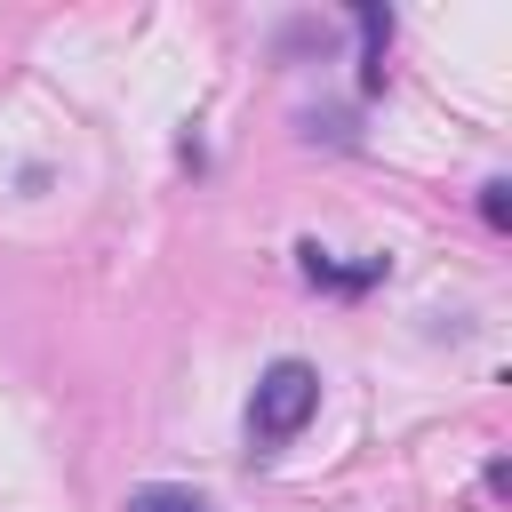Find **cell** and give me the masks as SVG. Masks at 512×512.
Here are the masks:
<instances>
[{"mask_svg": "<svg viewBox=\"0 0 512 512\" xmlns=\"http://www.w3.org/2000/svg\"><path fill=\"white\" fill-rule=\"evenodd\" d=\"M320 416V368L312 360H272L248 392V440L256 448H288L304 424Z\"/></svg>", "mask_w": 512, "mask_h": 512, "instance_id": "1", "label": "cell"}, {"mask_svg": "<svg viewBox=\"0 0 512 512\" xmlns=\"http://www.w3.org/2000/svg\"><path fill=\"white\" fill-rule=\"evenodd\" d=\"M352 24H360V40H368V72H360V80H368V88H384V48H392V16H384L376 0H360V8H352Z\"/></svg>", "mask_w": 512, "mask_h": 512, "instance_id": "3", "label": "cell"}, {"mask_svg": "<svg viewBox=\"0 0 512 512\" xmlns=\"http://www.w3.org/2000/svg\"><path fill=\"white\" fill-rule=\"evenodd\" d=\"M504 192H512V184H480V216H488V224H512V200H504Z\"/></svg>", "mask_w": 512, "mask_h": 512, "instance_id": "5", "label": "cell"}, {"mask_svg": "<svg viewBox=\"0 0 512 512\" xmlns=\"http://www.w3.org/2000/svg\"><path fill=\"white\" fill-rule=\"evenodd\" d=\"M120 512H208L200 488H176V480H152V488H128Z\"/></svg>", "mask_w": 512, "mask_h": 512, "instance_id": "4", "label": "cell"}, {"mask_svg": "<svg viewBox=\"0 0 512 512\" xmlns=\"http://www.w3.org/2000/svg\"><path fill=\"white\" fill-rule=\"evenodd\" d=\"M296 264H304V280H320V288H376V280H384V256H368V264H328L320 240H296Z\"/></svg>", "mask_w": 512, "mask_h": 512, "instance_id": "2", "label": "cell"}]
</instances>
